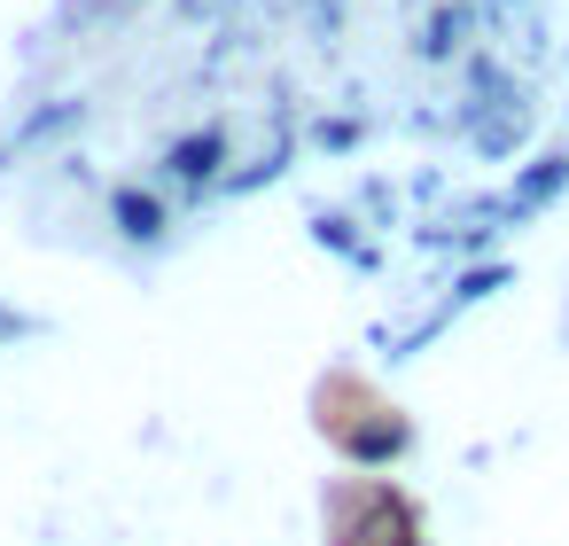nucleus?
<instances>
[{
    "label": "nucleus",
    "instance_id": "obj_1",
    "mask_svg": "<svg viewBox=\"0 0 569 546\" xmlns=\"http://www.w3.org/2000/svg\"><path fill=\"white\" fill-rule=\"evenodd\" d=\"M211 157H219V141H203V149H196V141H188V149H180V157H172V172H188V180H196V172H203V165H211Z\"/></svg>",
    "mask_w": 569,
    "mask_h": 546
},
{
    "label": "nucleus",
    "instance_id": "obj_2",
    "mask_svg": "<svg viewBox=\"0 0 569 546\" xmlns=\"http://www.w3.org/2000/svg\"><path fill=\"white\" fill-rule=\"evenodd\" d=\"M118 219H126V227H133V235H149V227H157V211H149V203H133V196H126V203H118Z\"/></svg>",
    "mask_w": 569,
    "mask_h": 546
}]
</instances>
